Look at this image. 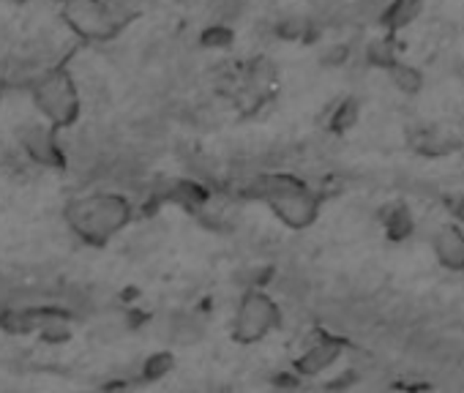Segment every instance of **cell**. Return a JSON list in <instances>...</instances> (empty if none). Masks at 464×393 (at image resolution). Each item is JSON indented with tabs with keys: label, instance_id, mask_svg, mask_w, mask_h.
<instances>
[{
	"label": "cell",
	"instance_id": "obj_8",
	"mask_svg": "<svg viewBox=\"0 0 464 393\" xmlns=\"http://www.w3.org/2000/svg\"><path fill=\"white\" fill-rule=\"evenodd\" d=\"M383 224L388 227V233H391L394 238H405V235L413 230V219H410V214H407L402 206L386 208V211H383Z\"/></svg>",
	"mask_w": 464,
	"mask_h": 393
},
{
	"label": "cell",
	"instance_id": "obj_6",
	"mask_svg": "<svg viewBox=\"0 0 464 393\" xmlns=\"http://www.w3.org/2000/svg\"><path fill=\"white\" fill-rule=\"evenodd\" d=\"M391 79H394V85H396L402 93H418L421 85H423L421 71L413 69V66H407V63H394V66H391Z\"/></svg>",
	"mask_w": 464,
	"mask_h": 393
},
{
	"label": "cell",
	"instance_id": "obj_1",
	"mask_svg": "<svg viewBox=\"0 0 464 393\" xmlns=\"http://www.w3.org/2000/svg\"><path fill=\"white\" fill-rule=\"evenodd\" d=\"M246 188L265 196L276 216L296 230L312 224L317 216V196L293 175H254Z\"/></svg>",
	"mask_w": 464,
	"mask_h": 393
},
{
	"label": "cell",
	"instance_id": "obj_11",
	"mask_svg": "<svg viewBox=\"0 0 464 393\" xmlns=\"http://www.w3.org/2000/svg\"><path fill=\"white\" fill-rule=\"evenodd\" d=\"M205 44H211V47H227V44H230V31H224L222 25L211 28V31L205 33Z\"/></svg>",
	"mask_w": 464,
	"mask_h": 393
},
{
	"label": "cell",
	"instance_id": "obj_2",
	"mask_svg": "<svg viewBox=\"0 0 464 393\" xmlns=\"http://www.w3.org/2000/svg\"><path fill=\"white\" fill-rule=\"evenodd\" d=\"M278 323V309L273 306V301L262 292H249L238 317H235V336L241 342H257L262 339L273 325Z\"/></svg>",
	"mask_w": 464,
	"mask_h": 393
},
{
	"label": "cell",
	"instance_id": "obj_5",
	"mask_svg": "<svg viewBox=\"0 0 464 393\" xmlns=\"http://www.w3.org/2000/svg\"><path fill=\"white\" fill-rule=\"evenodd\" d=\"M413 145L421 151V153H429V156H442L453 148V140L440 132V129H421L413 140Z\"/></svg>",
	"mask_w": 464,
	"mask_h": 393
},
{
	"label": "cell",
	"instance_id": "obj_10",
	"mask_svg": "<svg viewBox=\"0 0 464 393\" xmlns=\"http://www.w3.org/2000/svg\"><path fill=\"white\" fill-rule=\"evenodd\" d=\"M355 118H358V105L352 102V98H347V102L333 113L331 126H333L336 132H344V129H350V126L355 123Z\"/></svg>",
	"mask_w": 464,
	"mask_h": 393
},
{
	"label": "cell",
	"instance_id": "obj_3",
	"mask_svg": "<svg viewBox=\"0 0 464 393\" xmlns=\"http://www.w3.org/2000/svg\"><path fill=\"white\" fill-rule=\"evenodd\" d=\"M434 251L440 257V262L445 268H456L461 270L464 268V235L461 230L456 227H442L437 235H434Z\"/></svg>",
	"mask_w": 464,
	"mask_h": 393
},
{
	"label": "cell",
	"instance_id": "obj_4",
	"mask_svg": "<svg viewBox=\"0 0 464 393\" xmlns=\"http://www.w3.org/2000/svg\"><path fill=\"white\" fill-rule=\"evenodd\" d=\"M339 342H331V339H325V342H314L306 352H304V358L298 361V369L304 371V374H317V371H325L336 358H339Z\"/></svg>",
	"mask_w": 464,
	"mask_h": 393
},
{
	"label": "cell",
	"instance_id": "obj_9",
	"mask_svg": "<svg viewBox=\"0 0 464 393\" xmlns=\"http://www.w3.org/2000/svg\"><path fill=\"white\" fill-rule=\"evenodd\" d=\"M368 60L375 66H394L396 55H394V41L391 39H375L368 41Z\"/></svg>",
	"mask_w": 464,
	"mask_h": 393
},
{
	"label": "cell",
	"instance_id": "obj_12",
	"mask_svg": "<svg viewBox=\"0 0 464 393\" xmlns=\"http://www.w3.org/2000/svg\"><path fill=\"white\" fill-rule=\"evenodd\" d=\"M450 211H453V216H456V219H461V222H464V196H456V200L450 203Z\"/></svg>",
	"mask_w": 464,
	"mask_h": 393
},
{
	"label": "cell",
	"instance_id": "obj_7",
	"mask_svg": "<svg viewBox=\"0 0 464 393\" xmlns=\"http://www.w3.org/2000/svg\"><path fill=\"white\" fill-rule=\"evenodd\" d=\"M418 14H421V4H418V0H396V4L388 9L386 20H388L391 28H405V25H410Z\"/></svg>",
	"mask_w": 464,
	"mask_h": 393
}]
</instances>
